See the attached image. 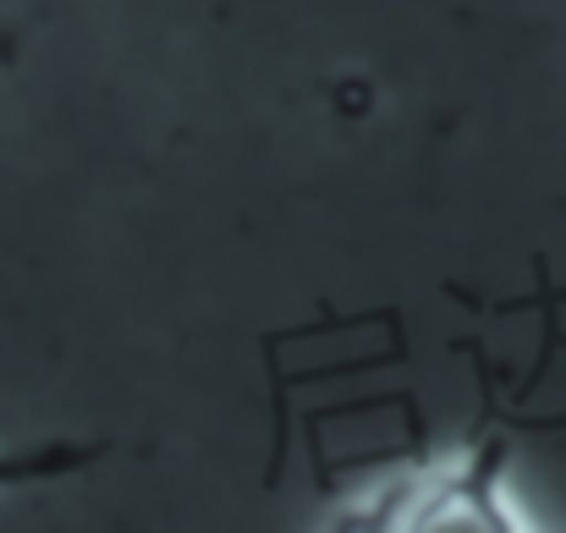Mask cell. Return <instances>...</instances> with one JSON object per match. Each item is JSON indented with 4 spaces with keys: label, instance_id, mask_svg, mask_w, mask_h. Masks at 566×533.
Listing matches in <instances>:
<instances>
[{
    "label": "cell",
    "instance_id": "obj_1",
    "mask_svg": "<svg viewBox=\"0 0 566 533\" xmlns=\"http://www.w3.org/2000/svg\"><path fill=\"white\" fill-rule=\"evenodd\" d=\"M331 529L342 533H539L512 495V446L501 435L468 440L446 457L385 473L369 495L347 501Z\"/></svg>",
    "mask_w": 566,
    "mask_h": 533
},
{
    "label": "cell",
    "instance_id": "obj_2",
    "mask_svg": "<svg viewBox=\"0 0 566 533\" xmlns=\"http://www.w3.org/2000/svg\"><path fill=\"white\" fill-rule=\"evenodd\" d=\"M105 457V446L88 440H33V446H0V495L11 490H39V484H61L77 479L83 468H94Z\"/></svg>",
    "mask_w": 566,
    "mask_h": 533
}]
</instances>
